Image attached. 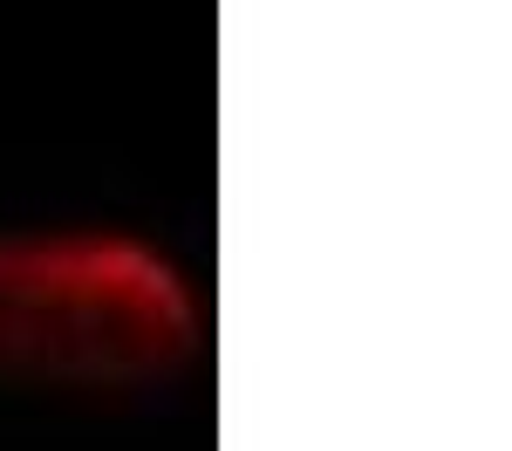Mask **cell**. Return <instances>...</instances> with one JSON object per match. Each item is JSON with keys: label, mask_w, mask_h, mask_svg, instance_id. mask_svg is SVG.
I'll use <instances>...</instances> for the list:
<instances>
[{"label": "cell", "mask_w": 512, "mask_h": 451, "mask_svg": "<svg viewBox=\"0 0 512 451\" xmlns=\"http://www.w3.org/2000/svg\"><path fill=\"white\" fill-rule=\"evenodd\" d=\"M192 349L198 301L158 246L117 233L0 240V383L62 397L158 390Z\"/></svg>", "instance_id": "1"}]
</instances>
